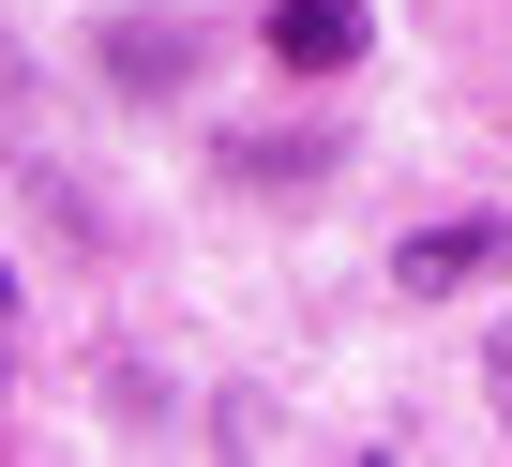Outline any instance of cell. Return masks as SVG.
I'll return each mask as SVG.
<instances>
[{"mask_svg": "<svg viewBox=\"0 0 512 467\" xmlns=\"http://www.w3.org/2000/svg\"><path fill=\"white\" fill-rule=\"evenodd\" d=\"M497 257H512V226H497V211H452V226H407L392 287H407V302H467V287H482Z\"/></svg>", "mask_w": 512, "mask_h": 467, "instance_id": "cell-1", "label": "cell"}, {"mask_svg": "<svg viewBox=\"0 0 512 467\" xmlns=\"http://www.w3.org/2000/svg\"><path fill=\"white\" fill-rule=\"evenodd\" d=\"M256 46H272L287 76H347V61L377 46V16H362V0H272V16H256Z\"/></svg>", "mask_w": 512, "mask_h": 467, "instance_id": "cell-2", "label": "cell"}, {"mask_svg": "<svg viewBox=\"0 0 512 467\" xmlns=\"http://www.w3.org/2000/svg\"><path fill=\"white\" fill-rule=\"evenodd\" d=\"M226 181H332V136H287V151H272V136H241Z\"/></svg>", "mask_w": 512, "mask_h": 467, "instance_id": "cell-3", "label": "cell"}, {"mask_svg": "<svg viewBox=\"0 0 512 467\" xmlns=\"http://www.w3.org/2000/svg\"><path fill=\"white\" fill-rule=\"evenodd\" d=\"M106 61H121V76H136V91H181V61H196V46H181V31H121V46H106Z\"/></svg>", "mask_w": 512, "mask_h": 467, "instance_id": "cell-4", "label": "cell"}, {"mask_svg": "<svg viewBox=\"0 0 512 467\" xmlns=\"http://www.w3.org/2000/svg\"><path fill=\"white\" fill-rule=\"evenodd\" d=\"M482 377H497V407H512V332H497V362H482Z\"/></svg>", "mask_w": 512, "mask_h": 467, "instance_id": "cell-5", "label": "cell"}, {"mask_svg": "<svg viewBox=\"0 0 512 467\" xmlns=\"http://www.w3.org/2000/svg\"><path fill=\"white\" fill-rule=\"evenodd\" d=\"M0 317H16V272H0Z\"/></svg>", "mask_w": 512, "mask_h": 467, "instance_id": "cell-6", "label": "cell"}]
</instances>
